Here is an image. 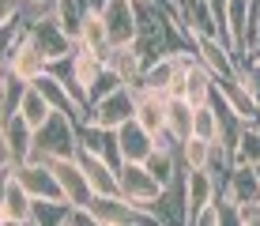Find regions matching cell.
Instances as JSON below:
<instances>
[{
	"mask_svg": "<svg viewBox=\"0 0 260 226\" xmlns=\"http://www.w3.org/2000/svg\"><path fill=\"white\" fill-rule=\"evenodd\" d=\"M79 151V121L68 113H53L46 124H38L34 132V151L30 158L53 162V158H68Z\"/></svg>",
	"mask_w": 260,
	"mask_h": 226,
	"instance_id": "1",
	"label": "cell"
},
{
	"mask_svg": "<svg viewBox=\"0 0 260 226\" xmlns=\"http://www.w3.org/2000/svg\"><path fill=\"white\" fill-rule=\"evenodd\" d=\"M166 4H170V12H174L177 26L185 30L189 42L204 38V34H219V38L230 42V34H226V26H222V19H219V12H215L211 0H166Z\"/></svg>",
	"mask_w": 260,
	"mask_h": 226,
	"instance_id": "2",
	"label": "cell"
},
{
	"mask_svg": "<svg viewBox=\"0 0 260 226\" xmlns=\"http://www.w3.org/2000/svg\"><path fill=\"white\" fill-rule=\"evenodd\" d=\"M136 117V87H117L110 90V94H102L98 102L87 106L83 121L87 124H102V128H121L124 121H132Z\"/></svg>",
	"mask_w": 260,
	"mask_h": 226,
	"instance_id": "3",
	"label": "cell"
},
{
	"mask_svg": "<svg viewBox=\"0 0 260 226\" xmlns=\"http://www.w3.org/2000/svg\"><path fill=\"white\" fill-rule=\"evenodd\" d=\"M117 177H121V196H128L132 204H140V207H147V211L158 215L155 204H158V196H162V181L147 170V162H121Z\"/></svg>",
	"mask_w": 260,
	"mask_h": 226,
	"instance_id": "4",
	"label": "cell"
},
{
	"mask_svg": "<svg viewBox=\"0 0 260 226\" xmlns=\"http://www.w3.org/2000/svg\"><path fill=\"white\" fill-rule=\"evenodd\" d=\"M4 177H8V174H4ZM12 177H19L23 188H26V192H30L38 204H60V200H68L64 188H60L57 170H53L49 162H42V158H26V162H19V166L12 170Z\"/></svg>",
	"mask_w": 260,
	"mask_h": 226,
	"instance_id": "5",
	"label": "cell"
},
{
	"mask_svg": "<svg viewBox=\"0 0 260 226\" xmlns=\"http://www.w3.org/2000/svg\"><path fill=\"white\" fill-rule=\"evenodd\" d=\"M26 34L38 42V49L49 57V64H57V60H68L72 53H76V38L64 30V23L57 19V12H46L42 19H34L30 26H26Z\"/></svg>",
	"mask_w": 260,
	"mask_h": 226,
	"instance_id": "6",
	"label": "cell"
},
{
	"mask_svg": "<svg viewBox=\"0 0 260 226\" xmlns=\"http://www.w3.org/2000/svg\"><path fill=\"white\" fill-rule=\"evenodd\" d=\"M34 124L26 121L23 113H15V117H4L0 121V147H4V174H12L19 162L30 158V151H34Z\"/></svg>",
	"mask_w": 260,
	"mask_h": 226,
	"instance_id": "7",
	"label": "cell"
},
{
	"mask_svg": "<svg viewBox=\"0 0 260 226\" xmlns=\"http://www.w3.org/2000/svg\"><path fill=\"white\" fill-rule=\"evenodd\" d=\"M94 211V222L98 226H128V222H158L155 211H147V207L132 204L128 196H94L91 204H87Z\"/></svg>",
	"mask_w": 260,
	"mask_h": 226,
	"instance_id": "8",
	"label": "cell"
},
{
	"mask_svg": "<svg viewBox=\"0 0 260 226\" xmlns=\"http://www.w3.org/2000/svg\"><path fill=\"white\" fill-rule=\"evenodd\" d=\"M219 192H222V181L211 166L185 170V222H192L208 204L219 200Z\"/></svg>",
	"mask_w": 260,
	"mask_h": 226,
	"instance_id": "9",
	"label": "cell"
},
{
	"mask_svg": "<svg viewBox=\"0 0 260 226\" xmlns=\"http://www.w3.org/2000/svg\"><path fill=\"white\" fill-rule=\"evenodd\" d=\"M0 222L4 226H34L38 222V200L12 174L4 177V192H0Z\"/></svg>",
	"mask_w": 260,
	"mask_h": 226,
	"instance_id": "10",
	"label": "cell"
},
{
	"mask_svg": "<svg viewBox=\"0 0 260 226\" xmlns=\"http://www.w3.org/2000/svg\"><path fill=\"white\" fill-rule=\"evenodd\" d=\"M106 26H110V42L113 45H136L140 38V12L136 0H98Z\"/></svg>",
	"mask_w": 260,
	"mask_h": 226,
	"instance_id": "11",
	"label": "cell"
},
{
	"mask_svg": "<svg viewBox=\"0 0 260 226\" xmlns=\"http://www.w3.org/2000/svg\"><path fill=\"white\" fill-rule=\"evenodd\" d=\"M192 53L200 64H208L215 76H238V49L230 45L226 38H219V34H204V38L192 42Z\"/></svg>",
	"mask_w": 260,
	"mask_h": 226,
	"instance_id": "12",
	"label": "cell"
},
{
	"mask_svg": "<svg viewBox=\"0 0 260 226\" xmlns=\"http://www.w3.org/2000/svg\"><path fill=\"white\" fill-rule=\"evenodd\" d=\"M4 68L34 83L42 72H49V57L38 49V42H34L30 34H23V38L12 45V49H4Z\"/></svg>",
	"mask_w": 260,
	"mask_h": 226,
	"instance_id": "13",
	"label": "cell"
},
{
	"mask_svg": "<svg viewBox=\"0 0 260 226\" xmlns=\"http://www.w3.org/2000/svg\"><path fill=\"white\" fill-rule=\"evenodd\" d=\"M76 158H79V166H83L87 181H91L94 196H117V192H121L117 166H113L110 158H102V155H98V151H91V147H79Z\"/></svg>",
	"mask_w": 260,
	"mask_h": 226,
	"instance_id": "14",
	"label": "cell"
},
{
	"mask_svg": "<svg viewBox=\"0 0 260 226\" xmlns=\"http://www.w3.org/2000/svg\"><path fill=\"white\" fill-rule=\"evenodd\" d=\"M49 166L57 170L60 188H64L68 204L87 207V204L94 200V188H91V181H87V174H83V166H79V158H76V155H68V158H53Z\"/></svg>",
	"mask_w": 260,
	"mask_h": 226,
	"instance_id": "15",
	"label": "cell"
},
{
	"mask_svg": "<svg viewBox=\"0 0 260 226\" xmlns=\"http://www.w3.org/2000/svg\"><path fill=\"white\" fill-rule=\"evenodd\" d=\"M222 196H230L234 204L260 200V170L253 166V162H234L226 181H222Z\"/></svg>",
	"mask_w": 260,
	"mask_h": 226,
	"instance_id": "16",
	"label": "cell"
},
{
	"mask_svg": "<svg viewBox=\"0 0 260 226\" xmlns=\"http://www.w3.org/2000/svg\"><path fill=\"white\" fill-rule=\"evenodd\" d=\"M117 147H121L124 162H147L151 151H155V132H147L136 117H132V121H124L117 128Z\"/></svg>",
	"mask_w": 260,
	"mask_h": 226,
	"instance_id": "17",
	"label": "cell"
},
{
	"mask_svg": "<svg viewBox=\"0 0 260 226\" xmlns=\"http://www.w3.org/2000/svg\"><path fill=\"white\" fill-rule=\"evenodd\" d=\"M106 68H113L128 87H140L143 68H147V57H143L136 45H110V53H106Z\"/></svg>",
	"mask_w": 260,
	"mask_h": 226,
	"instance_id": "18",
	"label": "cell"
},
{
	"mask_svg": "<svg viewBox=\"0 0 260 226\" xmlns=\"http://www.w3.org/2000/svg\"><path fill=\"white\" fill-rule=\"evenodd\" d=\"M136 121L147 132H166V94L151 87H136Z\"/></svg>",
	"mask_w": 260,
	"mask_h": 226,
	"instance_id": "19",
	"label": "cell"
},
{
	"mask_svg": "<svg viewBox=\"0 0 260 226\" xmlns=\"http://www.w3.org/2000/svg\"><path fill=\"white\" fill-rule=\"evenodd\" d=\"M76 45H83V49H94V53H110V26H106L102 19V12H98V4L87 8V15H83V23H79V34H76Z\"/></svg>",
	"mask_w": 260,
	"mask_h": 226,
	"instance_id": "20",
	"label": "cell"
},
{
	"mask_svg": "<svg viewBox=\"0 0 260 226\" xmlns=\"http://www.w3.org/2000/svg\"><path fill=\"white\" fill-rule=\"evenodd\" d=\"M192 117H196V106L181 94H166V132L174 136L177 143H185L192 136Z\"/></svg>",
	"mask_w": 260,
	"mask_h": 226,
	"instance_id": "21",
	"label": "cell"
},
{
	"mask_svg": "<svg viewBox=\"0 0 260 226\" xmlns=\"http://www.w3.org/2000/svg\"><path fill=\"white\" fill-rule=\"evenodd\" d=\"M181 98H189L192 106H204V102H211L215 98V72L208 64H200V60H192L189 64V76H185V94Z\"/></svg>",
	"mask_w": 260,
	"mask_h": 226,
	"instance_id": "22",
	"label": "cell"
},
{
	"mask_svg": "<svg viewBox=\"0 0 260 226\" xmlns=\"http://www.w3.org/2000/svg\"><path fill=\"white\" fill-rule=\"evenodd\" d=\"M26 90H30V79H23V76H15V72L4 68V76H0V121L19 113Z\"/></svg>",
	"mask_w": 260,
	"mask_h": 226,
	"instance_id": "23",
	"label": "cell"
},
{
	"mask_svg": "<svg viewBox=\"0 0 260 226\" xmlns=\"http://www.w3.org/2000/svg\"><path fill=\"white\" fill-rule=\"evenodd\" d=\"M192 136H204V140L219 143L222 140V113H219V102H204L196 106V117H192Z\"/></svg>",
	"mask_w": 260,
	"mask_h": 226,
	"instance_id": "24",
	"label": "cell"
},
{
	"mask_svg": "<svg viewBox=\"0 0 260 226\" xmlns=\"http://www.w3.org/2000/svg\"><path fill=\"white\" fill-rule=\"evenodd\" d=\"M177 151H181V166L185 170L211 166V162H215V143L204 140V136H189L185 143H177Z\"/></svg>",
	"mask_w": 260,
	"mask_h": 226,
	"instance_id": "25",
	"label": "cell"
},
{
	"mask_svg": "<svg viewBox=\"0 0 260 226\" xmlns=\"http://www.w3.org/2000/svg\"><path fill=\"white\" fill-rule=\"evenodd\" d=\"M19 113H23L26 121L34 124V128H38V124H46V121H49V117L57 113V110H53V106H49V98H46L38 87L30 83V90H26V98H23V106H19Z\"/></svg>",
	"mask_w": 260,
	"mask_h": 226,
	"instance_id": "26",
	"label": "cell"
},
{
	"mask_svg": "<svg viewBox=\"0 0 260 226\" xmlns=\"http://www.w3.org/2000/svg\"><path fill=\"white\" fill-rule=\"evenodd\" d=\"M234 162H253L260 166V124H245L238 136V147H234Z\"/></svg>",
	"mask_w": 260,
	"mask_h": 226,
	"instance_id": "27",
	"label": "cell"
},
{
	"mask_svg": "<svg viewBox=\"0 0 260 226\" xmlns=\"http://www.w3.org/2000/svg\"><path fill=\"white\" fill-rule=\"evenodd\" d=\"M238 76H241V83H245L249 90H253V98L260 102V60L245 53V57L238 60Z\"/></svg>",
	"mask_w": 260,
	"mask_h": 226,
	"instance_id": "28",
	"label": "cell"
},
{
	"mask_svg": "<svg viewBox=\"0 0 260 226\" xmlns=\"http://www.w3.org/2000/svg\"><path fill=\"white\" fill-rule=\"evenodd\" d=\"M117 87H124V79H121L113 68H106L102 76H98V83L91 87V94H87V106H91V102H98L102 94H110V90H117Z\"/></svg>",
	"mask_w": 260,
	"mask_h": 226,
	"instance_id": "29",
	"label": "cell"
},
{
	"mask_svg": "<svg viewBox=\"0 0 260 226\" xmlns=\"http://www.w3.org/2000/svg\"><path fill=\"white\" fill-rule=\"evenodd\" d=\"M192 226H222V207H219V200L204 207V211L192 219Z\"/></svg>",
	"mask_w": 260,
	"mask_h": 226,
	"instance_id": "30",
	"label": "cell"
},
{
	"mask_svg": "<svg viewBox=\"0 0 260 226\" xmlns=\"http://www.w3.org/2000/svg\"><path fill=\"white\" fill-rule=\"evenodd\" d=\"M211 4H215V12H219L222 26H226V4H230V0H211ZM226 34H230V30H226Z\"/></svg>",
	"mask_w": 260,
	"mask_h": 226,
	"instance_id": "31",
	"label": "cell"
},
{
	"mask_svg": "<svg viewBox=\"0 0 260 226\" xmlns=\"http://www.w3.org/2000/svg\"><path fill=\"white\" fill-rule=\"evenodd\" d=\"M249 57H256V60H260V38L253 42V49H249Z\"/></svg>",
	"mask_w": 260,
	"mask_h": 226,
	"instance_id": "32",
	"label": "cell"
},
{
	"mask_svg": "<svg viewBox=\"0 0 260 226\" xmlns=\"http://www.w3.org/2000/svg\"><path fill=\"white\" fill-rule=\"evenodd\" d=\"M42 4H53V8H57V0H42Z\"/></svg>",
	"mask_w": 260,
	"mask_h": 226,
	"instance_id": "33",
	"label": "cell"
},
{
	"mask_svg": "<svg viewBox=\"0 0 260 226\" xmlns=\"http://www.w3.org/2000/svg\"><path fill=\"white\" fill-rule=\"evenodd\" d=\"M91 4H98V0H91Z\"/></svg>",
	"mask_w": 260,
	"mask_h": 226,
	"instance_id": "34",
	"label": "cell"
},
{
	"mask_svg": "<svg viewBox=\"0 0 260 226\" xmlns=\"http://www.w3.org/2000/svg\"><path fill=\"white\" fill-rule=\"evenodd\" d=\"M256 170H260V166H256Z\"/></svg>",
	"mask_w": 260,
	"mask_h": 226,
	"instance_id": "35",
	"label": "cell"
}]
</instances>
